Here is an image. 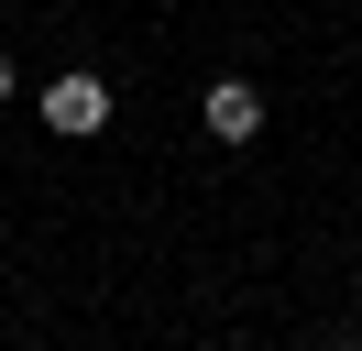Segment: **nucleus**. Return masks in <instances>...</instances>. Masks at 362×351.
I'll return each mask as SVG.
<instances>
[{
    "label": "nucleus",
    "mask_w": 362,
    "mask_h": 351,
    "mask_svg": "<svg viewBox=\"0 0 362 351\" xmlns=\"http://www.w3.org/2000/svg\"><path fill=\"white\" fill-rule=\"evenodd\" d=\"M45 132H66V143H88V132H110V77H88V66H66V77L45 88Z\"/></svg>",
    "instance_id": "1"
},
{
    "label": "nucleus",
    "mask_w": 362,
    "mask_h": 351,
    "mask_svg": "<svg viewBox=\"0 0 362 351\" xmlns=\"http://www.w3.org/2000/svg\"><path fill=\"white\" fill-rule=\"evenodd\" d=\"M198 110H209V132H220V143H252V132H264V99H252L242 77H220V88H209Z\"/></svg>",
    "instance_id": "2"
},
{
    "label": "nucleus",
    "mask_w": 362,
    "mask_h": 351,
    "mask_svg": "<svg viewBox=\"0 0 362 351\" xmlns=\"http://www.w3.org/2000/svg\"><path fill=\"white\" fill-rule=\"evenodd\" d=\"M0 99H11V55H0Z\"/></svg>",
    "instance_id": "3"
}]
</instances>
